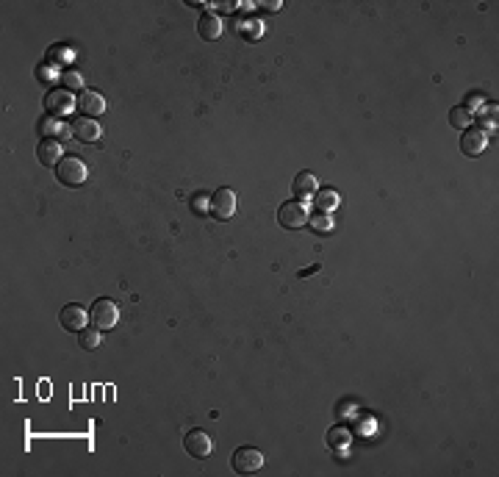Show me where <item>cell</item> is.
I'll return each instance as SVG.
<instances>
[{
	"mask_svg": "<svg viewBox=\"0 0 499 477\" xmlns=\"http://www.w3.org/2000/svg\"><path fill=\"white\" fill-rule=\"evenodd\" d=\"M86 175H89V169H86L83 158H78V155H64L55 166V177L64 186H80L86 180Z\"/></svg>",
	"mask_w": 499,
	"mask_h": 477,
	"instance_id": "obj_1",
	"label": "cell"
},
{
	"mask_svg": "<svg viewBox=\"0 0 499 477\" xmlns=\"http://www.w3.org/2000/svg\"><path fill=\"white\" fill-rule=\"evenodd\" d=\"M308 216H310V211H308V202H302V200H286L277 208V222L283 227H288V230H297V227L308 225Z\"/></svg>",
	"mask_w": 499,
	"mask_h": 477,
	"instance_id": "obj_2",
	"label": "cell"
},
{
	"mask_svg": "<svg viewBox=\"0 0 499 477\" xmlns=\"http://www.w3.org/2000/svg\"><path fill=\"white\" fill-rule=\"evenodd\" d=\"M89 319H91V324L97 330H111V327H116L119 305L114 300H108V297H100V300H94V305L89 311Z\"/></svg>",
	"mask_w": 499,
	"mask_h": 477,
	"instance_id": "obj_3",
	"label": "cell"
},
{
	"mask_svg": "<svg viewBox=\"0 0 499 477\" xmlns=\"http://www.w3.org/2000/svg\"><path fill=\"white\" fill-rule=\"evenodd\" d=\"M211 214H213V219H222V222L230 219L236 214V191L227 189V186L216 189L211 194Z\"/></svg>",
	"mask_w": 499,
	"mask_h": 477,
	"instance_id": "obj_4",
	"label": "cell"
},
{
	"mask_svg": "<svg viewBox=\"0 0 499 477\" xmlns=\"http://www.w3.org/2000/svg\"><path fill=\"white\" fill-rule=\"evenodd\" d=\"M263 466V452H258L255 446H238L233 452V469L238 474H252Z\"/></svg>",
	"mask_w": 499,
	"mask_h": 477,
	"instance_id": "obj_5",
	"label": "cell"
},
{
	"mask_svg": "<svg viewBox=\"0 0 499 477\" xmlns=\"http://www.w3.org/2000/svg\"><path fill=\"white\" fill-rule=\"evenodd\" d=\"M183 446H186V452L191 455V458H208L211 455V449H213V441H211V435L205 433V430H189L186 435H183Z\"/></svg>",
	"mask_w": 499,
	"mask_h": 477,
	"instance_id": "obj_6",
	"label": "cell"
},
{
	"mask_svg": "<svg viewBox=\"0 0 499 477\" xmlns=\"http://www.w3.org/2000/svg\"><path fill=\"white\" fill-rule=\"evenodd\" d=\"M44 105H47V111H50V114L61 116V114H67V111L78 108V100L72 97V92H69V89H53V92L44 97Z\"/></svg>",
	"mask_w": 499,
	"mask_h": 477,
	"instance_id": "obj_7",
	"label": "cell"
},
{
	"mask_svg": "<svg viewBox=\"0 0 499 477\" xmlns=\"http://www.w3.org/2000/svg\"><path fill=\"white\" fill-rule=\"evenodd\" d=\"M86 319H89V313L80 308V305H75V302H69V305H64L61 308V313H58V322H61V327L64 330H75V333H80L83 327H86Z\"/></svg>",
	"mask_w": 499,
	"mask_h": 477,
	"instance_id": "obj_8",
	"label": "cell"
},
{
	"mask_svg": "<svg viewBox=\"0 0 499 477\" xmlns=\"http://www.w3.org/2000/svg\"><path fill=\"white\" fill-rule=\"evenodd\" d=\"M36 158H39V164L42 166H58V161L64 158V153H61V141L58 139H42L39 141V147H36Z\"/></svg>",
	"mask_w": 499,
	"mask_h": 477,
	"instance_id": "obj_9",
	"label": "cell"
},
{
	"mask_svg": "<svg viewBox=\"0 0 499 477\" xmlns=\"http://www.w3.org/2000/svg\"><path fill=\"white\" fill-rule=\"evenodd\" d=\"M72 136H75L78 141H83V144H91V141H97V139L103 136V128H100L94 119L80 116V119L72 122Z\"/></svg>",
	"mask_w": 499,
	"mask_h": 477,
	"instance_id": "obj_10",
	"label": "cell"
},
{
	"mask_svg": "<svg viewBox=\"0 0 499 477\" xmlns=\"http://www.w3.org/2000/svg\"><path fill=\"white\" fill-rule=\"evenodd\" d=\"M485 144H488V136L480 128H466L463 136H460V150L466 155H480L485 150Z\"/></svg>",
	"mask_w": 499,
	"mask_h": 477,
	"instance_id": "obj_11",
	"label": "cell"
},
{
	"mask_svg": "<svg viewBox=\"0 0 499 477\" xmlns=\"http://www.w3.org/2000/svg\"><path fill=\"white\" fill-rule=\"evenodd\" d=\"M78 108H80L89 119H94V116H100V114L105 111V100H103V94H97V92H91V89H83L80 97H78Z\"/></svg>",
	"mask_w": 499,
	"mask_h": 477,
	"instance_id": "obj_12",
	"label": "cell"
},
{
	"mask_svg": "<svg viewBox=\"0 0 499 477\" xmlns=\"http://www.w3.org/2000/svg\"><path fill=\"white\" fill-rule=\"evenodd\" d=\"M197 33H200L205 42H213V39H219V36H222V19H219V14H213V11H205V14L197 19Z\"/></svg>",
	"mask_w": 499,
	"mask_h": 477,
	"instance_id": "obj_13",
	"label": "cell"
},
{
	"mask_svg": "<svg viewBox=\"0 0 499 477\" xmlns=\"http://www.w3.org/2000/svg\"><path fill=\"white\" fill-rule=\"evenodd\" d=\"M294 194H297V200H310V197H316V191H319V183H316V175L313 172H299L297 177H294Z\"/></svg>",
	"mask_w": 499,
	"mask_h": 477,
	"instance_id": "obj_14",
	"label": "cell"
},
{
	"mask_svg": "<svg viewBox=\"0 0 499 477\" xmlns=\"http://www.w3.org/2000/svg\"><path fill=\"white\" fill-rule=\"evenodd\" d=\"M449 125L452 128H471V108H466V105H455L452 111H449Z\"/></svg>",
	"mask_w": 499,
	"mask_h": 477,
	"instance_id": "obj_15",
	"label": "cell"
},
{
	"mask_svg": "<svg viewBox=\"0 0 499 477\" xmlns=\"http://www.w3.org/2000/svg\"><path fill=\"white\" fill-rule=\"evenodd\" d=\"M100 333H103V330H97L94 324H91V327H83V330L78 333L80 349H97V347H100Z\"/></svg>",
	"mask_w": 499,
	"mask_h": 477,
	"instance_id": "obj_16",
	"label": "cell"
},
{
	"mask_svg": "<svg viewBox=\"0 0 499 477\" xmlns=\"http://www.w3.org/2000/svg\"><path fill=\"white\" fill-rule=\"evenodd\" d=\"M316 205L324 211V214H330L335 205H338V191H333V189H322V191H316Z\"/></svg>",
	"mask_w": 499,
	"mask_h": 477,
	"instance_id": "obj_17",
	"label": "cell"
},
{
	"mask_svg": "<svg viewBox=\"0 0 499 477\" xmlns=\"http://www.w3.org/2000/svg\"><path fill=\"white\" fill-rule=\"evenodd\" d=\"M189 208H191V214H197V216H205V211H211V200H208L202 191H197V194L189 200Z\"/></svg>",
	"mask_w": 499,
	"mask_h": 477,
	"instance_id": "obj_18",
	"label": "cell"
},
{
	"mask_svg": "<svg viewBox=\"0 0 499 477\" xmlns=\"http://www.w3.org/2000/svg\"><path fill=\"white\" fill-rule=\"evenodd\" d=\"M42 130H44V133H53V139H58V136H67V133H72V125H64V122H55V119H47Z\"/></svg>",
	"mask_w": 499,
	"mask_h": 477,
	"instance_id": "obj_19",
	"label": "cell"
},
{
	"mask_svg": "<svg viewBox=\"0 0 499 477\" xmlns=\"http://www.w3.org/2000/svg\"><path fill=\"white\" fill-rule=\"evenodd\" d=\"M308 225L313 227V230H330L333 227V219L322 211V214H313V216H308Z\"/></svg>",
	"mask_w": 499,
	"mask_h": 477,
	"instance_id": "obj_20",
	"label": "cell"
},
{
	"mask_svg": "<svg viewBox=\"0 0 499 477\" xmlns=\"http://www.w3.org/2000/svg\"><path fill=\"white\" fill-rule=\"evenodd\" d=\"M61 80H64V86H67V89H80V86H83V78H80L78 72H64V75H61Z\"/></svg>",
	"mask_w": 499,
	"mask_h": 477,
	"instance_id": "obj_21",
	"label": "cell"
},
{
	"mask_svg": "<svg viewBox=\"0 0 499 477\" xmlns=\"http://www.w3.org/2000/svg\"><path fill=\"white\" fill-rule=\"evenodd\" d=\"M244 31H247L250 39H258V36H261V22H247Z\"/></svg>",
	"mask_w": 499,
	"mask_h": 477,
	"instance_id": "obj_22",
	"label": "cell"
},
{
	"mask_svg": "<svg viewBox=\"0 0 499 477\" xmlns=\"http://www.w3.org/2000/svg\"><path fill=\"white\" fill-rule=\"evenodd\" d=\"M261 8H263V11H277V8H280V0H272V3L266 0V3H261Z\"/></svg>",
	"mask_w": 499,
	"mask_h": 477,
	"instance_id": "obj_23",
	"label": "cell"
},
{
	"mask_svg": "<svg viewBox=\"0 0 499 477\" xmlns=\"http://www.w3.org/2000/svg\"><path fill=\"white\" fill-rule=\"evenodd\" d=\"M310 272H319V261H316L313 266H308V269H302V272H299V277H308Z\"/></svg>",
	"mask_w": 499,
	"mask_h": 477,
	"instance_id": "obj_24",
	"label": "cell"
}]
</instances>
